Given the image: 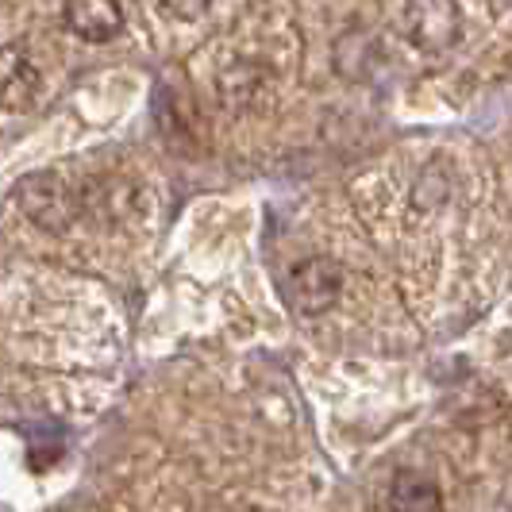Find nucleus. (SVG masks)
I'll use <instances>...</instances> for the list:
<instances>
[{
    "label": "nucleus",
    "mask_w": 512,
    "mask_h": 512,
    "mask_svg": "<svg viewBox=\"0 0 512 512\" xmlns=\"http://www.w3.org/2000/svg\"><path fill=\"white\" fill-rule=\"evenodd\" d=\"M409 35L424 51H447L462 35L455 0H409Z\"/></svg>",
    "instance_id": "3"
},
{
    "label": "nucleus",
    "mask_w": 512,
    "mask_h": 512,
    "mask_svg": "<svg viewBox=\"0 0 512 512\" xmlns=\"http://www.w3.org/2000/svg\"><path fill=\"white\" fill-rule=\"evenodd\" d=\"M343 293V270L335 258L312 255L289 270V305L301 316H324Z\"/></svg>",
    "instance_id": "2"
},
{
    "label": "nucleus",
    "mask_w": 512,
    "mask_h": 512,
    "mask_svg": "<svg viewBox=\"0 0 512 512\" xmlns=\"http://www.w3.org/2000/svg\"><path fill=\"white\" fill-rule=\"evenodd\" d=\"M66 27L85 43H108L124 31L120 0H66Z\"/></svg>",
    "instance_id": "5"
},
{
    "label": "nucleus",
    "mask_w": 512,
    "mask_h": 512,
    "mask_svg": "<svg viewBox=\"0 0 512 512\" xmlns=\"http://www.w3.org/2000/svg\"><path fill=\"white\" fill-rule=\"evenodd\" d=\"M20 208L43 231H66L85 208V193L62 174H35L20 185Z\"/></svg>",
    "instance_id": "1"
},
{
    "label": "nucleus",
    "mask_w": 512,
    "mask_h": 512,
    "mask_svg": "<svg viewBox=\"0 0 512 512\" xmlns=\"http://www.w3.org/2000/svg\"><path fill=\"white\" fill-rule=\"evenodd\" d=\"M389 512H443V493L428 474L397 470L389 482Z\"/></svg>",
    "instance_id": "6"
},
{
    "label": "nucleus",
    "mask_w": 512,
    "mask_h": 512,
    "mask_svg": "<svg viewBox=\"0 0 512 512\" xmlns=\"http://www.w3.org/2000/svg\"><path fill=\"white\" fill-rule=\"evenodd\" d=\"M39 93H43V77L24 47H0V108L27 112L39 101Z\"/></svg>",
    "instance_id": "4"
}]
</instances>
